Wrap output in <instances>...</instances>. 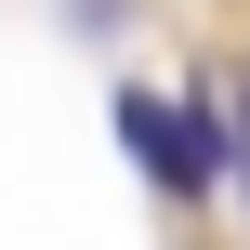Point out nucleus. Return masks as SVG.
Wrapping results in <instances>:
<instances>
[{"instance_id":"nucleus-2","label":"nucleus","mask_w":250,"mask_h":250,"mask_svg":"<svg viewBox=\"0 0 250 250\" xmlns=\"http://www.w3.org/2000/svg\"><path fill=\"white\" fill-rule=\"evenodd\" d=\"M237 171H250V105H237Z\"/></svg>"},{"instance_id":"nucleus-1","label":"nucleus","mask_w":250,"mask_h":250,"mask_svg":"<svg viewBox=\"0 0 250 250\" xmlns=\"http://www.w3.org/2000/svg\"><path fill=\"white\" fill-rule=\"evenodd\" d=\"M119 145H132V171H145L171 211H198V198L224 185V119H211V92H119Z\"/></svg>"}]
</instances>
